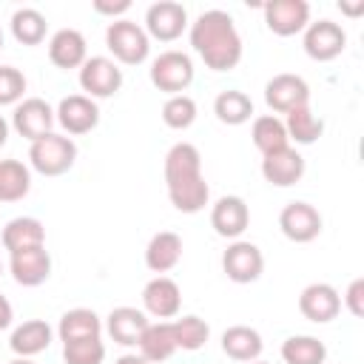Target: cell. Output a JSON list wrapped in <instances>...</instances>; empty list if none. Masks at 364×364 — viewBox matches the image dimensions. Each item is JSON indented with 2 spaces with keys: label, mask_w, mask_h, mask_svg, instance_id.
I'll return each mask as SVG.
<instances>
[{
  "label": "cell",
  "mask_w": 364,
  "mask_h": 364,
  "mask_svg": "<svg viewBox=\"0 0 364 364\" xmlns=\"http://www.w3.org/2000/svg\"><path fill=\"white\" fill-rule=\"evenodd\" d=\"M165 182L171 205L182 213H199L208 205L210 188L202 176V156L196 145L176 142L165 156Z\"/></svg>",
  "instance_id": "1"
},
{
  "label": "cell",
  "mask_w": 364,
  "mask_h": 364,
  "mask_svg": "<svg viewBox=\"0 0 364 364\" xmlns=\"http://www.w3.org/2000/svg\"><path fill=\"white\" fill-rule=\"evenodd\" d=\"M191 46L213 71H230L242 60V37L233 26V17L213 9L205 11L191 28Z\"/></svg>",
  "instance_id": "2"
},
{
  "label": "cell",
  "mask_w": 364,
  "mask_h": 364,
  "mask_svg": "<svg viewBox=\"0 0 364 364\" xmlns=\"http://www.w3.org/2000/svg\"><path fill=\"white\" fill-rule=\"evenodd\" d=\"M28 159H31L34 171H40L43 176H60V173L74 168L77 145L68 136H60V134L51 131L46 136H40L37 142H31Z\"/></svg>",
  "instance_id": "3"
},
{
  "label": "cell",
  "mask_w": 364,
  "mask_h": 364,
  "mask_svg": "<svg viewBox=\"0 0 364 364\" xmlns=\"http://www.w3.org/2000/svg\"><path fill=\"white\" fill-rule=\"evenodd\" d=\"M105 46L125 65L142 63L148 57V48H151L148 46V34L136 23H131V20H114L105 28Z\"/></svg>",
  "instance_id": "4"
},
{
  "label": "cell",
  "mask_w": 364,
  "mask_h": 364,
  "mask_svg": "<svg viewBox=\"0 0 364 364\" xmlns=\"http://www.w3.org/2000/svg\"><path fill=\"white\" fill-rule=\"evenodd\" d=\"M151 82L154 88L176 97L179 91H185L193 82V63L188 54L182 51H165L154 60L151 65Z\"/></svg>",
  "instance_id": "5"
},
{
  "label": "cell",
  "mask_w": 364,
  "mask_h": 364,
  "mask_svg": "<svg viewBox=\"0 0 364 364\" xmlns=\"http://www.w3.org/2000/svg\"><path fill=\"white\" fill-rule=\"evenodd\" d=\"M222 270H225V276H228L230 282H236V284H250V282H256V279L262 276V270H264V256H262V250H259L256 245H250V242H233V245L225 250V256H222Z\"/></svg>",
  "instance_id": "6"
},
{
  "label": "cell",
  "mask_w": 364,
  "mask_h": 364,
  "mask_svg": "<svg viewBox=\"0 0 364 364\" xmlns=\"http://www.w3.org/2000/svg\"><path fill=\"white\" fill-rule=\"evenodd\" d=\"M264 102L279 114H290L296 108L310 105V88L296 74H276L264 85Z\"/></svg>",
  "instance_id": "7"
},
{
  "label": "cell",
  "mask_w": 364,
  "mask_h": 364,
  "mask_svg": "<svg viewBox=\"0 0 364 364\" xmlns=\"http://www.w3.org/2000/svg\"><path fill=\"white\" fill-rule=\"evenodd\" d=\"M344 48H347V34H344V28L338 23H333V20L310 23V28L304 34L307 57H313L318 63H327V60H336Z\"/></svg>",
  "instance_id": "8"
},
{
  "label": "cell",
  "mask_w": 364,
  "mask_h": 364,
  "mask_svg": "<svg viewBox=\"0 0 364 364\" xmlns=\"http://www.w3.org/2000/svg\"><path fill=\"white\" fill-rule=\"evenodd\" d=\"M279 228L290 242H313L321 233V213L307 202H290L279 213Z\"/></svg>",
  "instance_id": "9"
},
{
  "label": "cell",
  "mask_w": 364,
  "mask_h": 364,
  "mask_svg": "<svg viewBox=\"0 0 364 364\" xmlns=\"http://www.w3.org/2000/svg\"><path fill=\"white\" fill-rule=\"evenodd\" d=\"M310 20V6L304 0H270L264 3V23L279 37L299 34Z\"/></svg>",
  "instance_id": "10"
},
{
  "label": "cell",
  "mask_w": 364,
  "mask_h": 364,
  "mask_svg": "<svg viewBox=\"0 0 364 364\" xmlns=\"http://www.w3.org/2000/svg\"><path fill=\"white\" fill-rule=\"evenodd\" d=\"M80 85L91 97H100V100L102 97H114L119 91V85H122V71L108 57H91L80 68Z\"/></svg>",
  "instance_id": "11"
},
{
  "label": "cell",
  "mask_w": 364,
  "mask_h": 364,
  "mask_svg": "<svg viewBox=\"0 0 364 364\" xmlns=\"http://www.w3.org/2000/svg\"><path fill=\"white\" fill-rule=\"evenodd\" d=\"M54 119L57 117H54L51 105L46 100H40V97L23 100L17 105V111H14V128H17V134L26 136V139H31V142H37L40 136L51 134Z\"/></svg>",
  "instance_id": "12"
},
{
  "label": "cell",
  "mask_w": 364,
  "mask_h": 364,
  "mask_svg": "<svg viewBox=\"0 0 364 364\" xmlns=\"http://www.w3.org/2000/svg\"><path fill=\"white\" fill-rule=\"evenodd\" d=\"M262 176L270 185H276V188L296 185L304 176V156L296 148H290V145L282 148V151L264 154V159H262Z\"/></svg>",
  "instance_id": "13"
},
{
  "label": "cell",
  "mask_w": 364,
  "mask_h": 364,
  "mask_svg": "<svg viewBox=\"0 0 364 364\" xmlns=\"http://www.w3.org/2000/svg\"><path fill=\"white\" fill-rule=\"evenodd\" d=\"M11 276L23 287H37L51 276V253L46 245L40 247H26L11 253Z\"/></svg>",
  "instance_id": "14"
},
{
  "label": "cell",
  "mask_w": 364,
  "mask_h": 364,
  "mask_svg": "<svg viewBox=\"0 0 364 364\" xmlns=\"http://www.w3.org/2000/svg\"><path fill=\"white\" fill-rule=\"evenodd\" d=\"M299 310L304 318L316 321V324H327L338 316L341 310V299L336 293V287L318 282V284H307L299 296Z\"/></svg>",
  "instance_id": "15"
},
{
  "label": "cell",
  "mask_w": 364,
  "mask_h": 364,
  "mask_svg": "<svg viewBox=\"0 0 364 364\" xmlns=\"http://www.w3.org/2000/svg\"><path fill=\"white\" fill-rule=\"evenodd\" d=\"M57 122L68 131V134H88L97 128L100 122V108L91 97L85 94H71L60 102L57 108Z\"/></svg>",
  "instance_id": "16"
},
{
  "label": "cell",
  "mask_w": 364,
  "mask_h": 364,
  "mask_svg": "<svg viewBox=\"0 0 364 364\" xmlns=\"http://www.w3.org/2000/svg\"><path fill=\"white\" fill-rule=\"evenodd\" d=\"M145 26H148V34H151V37L171 43V40H176V37L185 31V26H188V14H185V9H182L179 3L159 0V3H154V6L148 9V14H145Z\"/></svg>",
  "instance_id": "17"
},
{
  "label": "cell",
  "mask_w": 364,
  "mask_h": 364,
  "mask_svg": "<svg viewBox=\"0 0 364 364\" xmlns=\"http://www.w3.org/2000/svg\"><path fill=\"white\" fill-rule=\"evenodd\" d=\"M210 225L222 239H236L250 225V210L242 196H222L210 210Z\"/></svg>",
  "instance_id": "18"
},
{
  "label": "cell",
  "mask_w": 364,
  "mask_h": 364,
  "mask_svg": "<svg viewBox=\"0 0 364 364\" xmlns=\"http://www.w3.org/2000/svg\"><path fill=\"white\" fill-rule=\"evenodd\" d=\"M142 301H145V310L156 318H173L179 313V304H182V293H179V284L168 276H156L145 284L142 290Z\"/></svg>",
  "instance_id": "19"
},
{
  "label": "cell",
  "mask_w": 364,
  "mask_h": 364,
  "mask_svg": "<svg viewBox=\"0 0 364 364\" xmlns=\"http://www.w3.org/2000/svg\"><path fill=\"white\" fill-rule=\"evenodd\" d=\"M48 60L57 68H77L85 63V37L77 28H60L48 43Z\"/></svg>",
  "instance_id": "20"
},
{
  "label": "cell",
  "mask_w": 364,
  "mask_h": 364,
  "mask_svg": "<svg viewBox=\"0 0 364 364\" xmlns=\"http://www.w3.org/2000/svg\"><path fill=\"white\" fill-rule=\"evenodd\" d=\"M182 259V239L173 230H159L145 247V264L154 273H168Z\"/></svg>",
  "instance_id": "21"
},
{
  "label": "cell",
  "mask_w": 364,
  "mask_h": 364,
  "mask_svg": "<svg viewBox=\"0 0 364 364\" xmlns=\"http://www.w3.org/2000/svg\"><path fill=\"white\" fill-rule=\"evenodd\" d=\"M145 330H148V318H145V313L136 310V307H117V310H111V316H108V333H111V338H114L117 344H122V347L139 344V338H142Z\"/></svg>",
  "instance_id": "22"
},
{
  "label": "cell",
  "mask_w": 364,
  "mask_h": 364,
  "mask_svg": "<svg viewBox=\"0 0 364 364\" xmlns=\"http://www.w3.org/2000/svg\"><path fill=\"white\" fill-rule=\"evenodd\" d=\"M3 245L9 253L26 250V247H40V245H46V228L34 216H17L3 228Z\"/></svg>",
  "instance_id": "23"
},
{
  "label": "cell",
  "mask_w": 364,
  "mask_h": 364,
  "mask_svg": "<svg viewBox=\"0 0 364 364\" xmlns=\"http://www.w3.org/2000/svg\"><path fill=\"white\" fill-rule=\"evenodd\" d=\"M176 350H179V347H176V338H173V324H168V321L148 324V330H145L142 338H139V355H142L148 364L168 361Z\"/></svg>",
  "instance_id": "24"
},
{
  "label": "cell",
  "mask_w": 364,
  "mask_h": 364,
  "mask_svg": "<svg viewBox=\"0 0 364 364\" xmlns=\"http://www.w3.org/2000/svg\"><path fill=\"white\" fill-rule=\"evenodd\" d=\"M222 350L233 361H256L262 355V336L245 324L228 327L222 333Z\"/></svg>",
  "instance_id": "25"
},
{
  "label": "cell",
  "mask_w": 364,
  "mask_h": 364,
  "mask_svg": "<svg viewBox=\"0 0 364 364\" xmlns=\"http://www.w3.org/2000/svg\"><path fill=\"white\" fill-rule=\"evenodd\" d=\"M48 344H51V327L43 318H28L11 333V350L23 358L48 350Z\"/></svg>",
  "instance_id": "26"
},
{
  "label": "cell",
  "mask_w": 364,
  "mask_h": 364,
  "mask_svg": "<svg viewBox=\"0 0 364 364\" xmlns=\"http://www.w3.org/2000/svg\"><path fill=\"white\" fill-rule=\"evenodd\" d=\"M100 318L94 310L88 307H74L68 313H63L60 318V341L68 344V341H82V338H100Z\"/></svg>",
  "instance_id": "27"
},
{
  "label": "cell",
  "mask_w": 364,
  "mask_h": 364,
  "mask_svg": "<svg viewBox=\"0 0 364 364\" xmlns=\"http://www.w3.org/2000/svg\"><path fill=\"white\" fill-rule=\"evenodd\" d=\"M213 114H216V119L225 122V125H242V122L250 119V114H253V102H250V97H247L245 91L230 88V91H222V94L216 97V102H213Z\"/></svg>",
  "instance_id": "28"
},
{
  "label": "cell",
  "mask_w": 364,
  "mask_h": 364,
  "mask_svg": "<svg viewBox=\"0 0 364 364\" xmlns=\"http://www.w3.org/2000/svg\"><path fill=\"white\" fill-rule=\"evenodd\" d=\"M282 358L284 364H324L327 347L313 336H293L282 344Z\"/></svg>",
  "instance_id": "29"
},
{
  "label": "cell",
  "mask_w": 364,
  "mask_h": 364,
  "mask_svg": "<svg viewBox=\"0 0 364 364\" xmlns=\"http://www.w3.org/2000/svg\"><path fill=\"white\" fill-rule=\"evenodd\" d=\"M28 188H31L28 168L17 159H3L0 162V199L3 202H17L28 193Z\"/></svg>",
  "instance_id": "30"
},
{
  "label": "cell",
  "mask_w": 364,
  "mask_h": 364,
  "mask_svg": "<svg viewBox=\"0 0 364 364\" xmlns=\"http://www.w3.org/2000/svg\"><path fill=\"white\" fill-rule=\"evenodd\" d=\"M46 17L37 9H20L11 14V34L23 46H40L46 40Z\"/></svg>",
  "instance_id": "31"
},
{
  "label": "cell",
  "mask_w": 364,
  "mask_h": 364,
  "mask_svg": "<svg viewBox=\"0 0 364 364\" xmlns=\"http://www.w3.org/2000/svg\"><path fill=\"white\" fill-rule=\"evenodd\" d=\"M284 131H287V139H296L299 145H313L324 134V122L318 117H313L310 105H304V108H296L287 114Z\"/></svg>",
  "instance_id": "32"
},
{
  "label": "cell",
  "mask_w": 364,
  "mask_h": 364,
  "mask_svg": "<svg viewBox=\"0 0 364 364\" xmlns=\"http://www.w3.org/2000/svg\"><path fill=\"white\" fill-rule=\"evenodd\" d=\"M253 145L262 151V154H273V151H282L287 148V131H284V122L276 119V117H256L253 122Z\"/></svg>",
  "instance_id": "33"
},
{
  "label": "cell",
  "mask_w": 364,
  "mask_h": 364,
  "mask_svg": "<svg viewBox=\"0 0 364 364\" xmlns=\"http://www.w3.org/2000/svg\"><path fill=\"white\" fill-rule=\"evenodd\" d=\"M210 336V327L199 318V316H182L179 321H173V338H176V347L182 350H202L205 341Z\"/></svg>",
  "instance_id": "34"
},
{
  "label": "cell",
  "mask_w": 364,
  "mask_h": 364,
  "mask_svg": "<svg viewBox=\"0 0 364 364\" xmlns=\"http://www.w3.org/2000/svg\"><path fill=\"white\" fill-rule=\"evenodd\" d=\"M162 119H165L168 128L182 131V128L193 125V119H196V102H193L191 97H185V94L171 97V100L162 105Z\"/></svg>",
  "instance_id": "35"
},
{
  "label": "cell",
  "mask_w": 364,
  "mask_h": 364,
  "mask_svg": "<svg viewBox=\"0 0 364 364\" xmlns=\"http://www.w3.org/2000/svg\"><path fill=\"white\" fill-rule=\"evenodd\" d=\"M105 347L100 338H82L63 344V361L65 364H102Z\"/></svg>",
  "instance_id": "36"
},
{
  "label": "cell",
  "mask_w": 364,
  "mask_h": 364,
  "mask_svg": "<svg viewBox=\"0 0 364 364\" xmlns=\"http://www.w3.org/2000/svg\"><path fill=\"white\" fill-rule=\"evenodd\" d=\"M26 77L14 65H0V105H11L23 97Z\"/></svg>",
  "instance_id": "37"
},
{
  "label": "cell",
  "mask_w": 364,
  "mask_h": 364,
  "mask_svg": "<svg viewBox=\"0 0 364 364\" xmlns=\"http://www.w3.org/2000/svg\"><path fill=\"white\" fill-rule=\"evenodd\" d=\"M344 304H347V310H350L355 318L364 316V279H353V282H350L347 296H344Z\"/></svg>",
  "instance_id": "38"
},
{
  "label": "cell",
  "mask_w": 364,
  "mask_h": 364,
  "mask_svg": "<svg viewBox=\"0 0 364 364\" xmlns=\"http://www.w3.org/2000/svg\"><path fill=\"white\" fill-rule=\"evenodd\" d=\"M94 9H97L100 14L117 17V14H125V11L131 9V0H94Z\"/></svg>",
  "instance_id": "39"
},
{
  "label": "cell",
  "mask_w": 364,
  "mask_h": 364,
  "mask_svg": "<svg viewBox=\"0 0 364 364\" xmlns=\"http://www.w3.org/2000/svg\"><path fill=\"white\" fill-rule=\"evenodd\" d=\"M338 9H341L347 17H361V14H364V0H355V3L341 0V3H338Z\"/></svg>",
  "instance_id": "40"
},
{
  "label": "cell",
  "mask_w": 364,
  "mask_h": 364,
  "mask_svg": "<svg viewBox=\"0 0 364 364\" xmlns=\"http://www.w3.org/2000/svg\"><path fill=\"white\" fill-rule=\"evenodd\" d=\"M11 324V304L6 296H0V330H6Z\"/></svg>",
  "instance_id": "41"
},
{
  "label": "cell",
  "mask_w": 364,
  "mask_h": 364,
  "mask_svg": "<svg viewBox=\"0 0 364 364\" xmlns=\"http://www.w3.org/2000/svg\"><path fill=\"white\" fill-rule=\"evenodd\" d=\"M117 364H148V361H145L142 355H122Z\"/></svg>",
  "instance_id": "42"
},
{
  "label": "cell",
  "mask_w": 364,
  "mask_h": 364,
  "mask_svg": "<svg viewBox=\"0 0 364 364\" xmlns=\"http://www.w3.org/2000/svg\"><path fill=\"white\" fill-rule=\"evenodd\" d=\"M6 139H9V125L3 122V117H0V148L6 145Z\"/></svg>",
  "instance_id": "43"
},
{
  "label": "cell",
  "mask_w": 364,
  "mask_h": 364,
  "mask_svg": "<svg viewBox=\"0 0 364 364\" xmlns=\"http://www.w3.org/2000/svg\"><path fill=\"white\" fill-rule=\"evenodd\" d=\"M11 364H31L28 358H17V361H11Z\"/></svg>",
  "instance_id": "44"
},
{
  "label": "cell",
  "mask_w": 364,
  "mask_h": 364,
  "mask_svg": "<svg viewBox=\"0 0 364 364\" xmlns=\"http://www.w3.org/2000/svg\"><path fill=\"white\" fill-rule=\"evenodd\" d=\"M0 48H3V31H0Z\"/></svg>",
  "instance_id": "45"
},
{
  "label": "cell",
  "mask_w": 364,
  "mask_h": 364,
  "mask_svg": "<svg viewBox=\"0 0 364 364\" xmlns=\"http://www.w3.org/2000/svg\"><path fill=\"white\" fill-rule=\"evenodd\" d=\"M256 364H264V361H256Z\"/></svg>",
  "instance_id": "46"
}]
</instances>
